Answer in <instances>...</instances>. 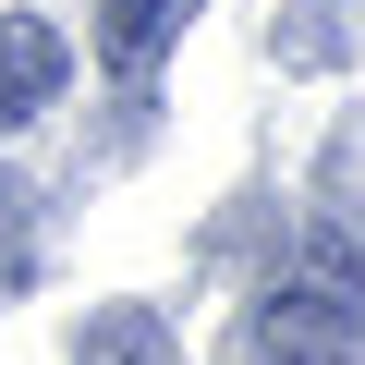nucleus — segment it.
Listing matches in <instances>:
<instances>
[{
  "label": "nucleus",
  "mask_w": 365,
  "mask_h": 365,
  "mask_svg": "<svg viewBox=\"0 0 365 365\" xmlns=\"http://www.w3.org/2000/svg\"><path fill=\"white\" fill-rule=\"evenodd\" d=\"M353 341H365V317L329 304L317 280H280V292L244 317V365H353Z\"/></svg>",
  "instance_id": "f257e3e1"
},
{
  "label": "nucleus",
  "mask_w": 365,
  "mask_h": 365,
  "mask_svg": "<svg viewBox=\"0 0 365 365\" xmlns=\"http://www.w3.org/2000/svg\"><path fill=\"white\" fill-rule=\"evenodd\" d=\"M61 73H73L61 25H37V13H0V134H13V122H37V110L61 98Z\"/></svg>",
  "instance_id": "f03ea898"
},
{
  "label": "nucleus",
  "mask_w": 365,
  "mask_h": 365,
  "mask_svg": "<svg viewBox=\"0 0 365 365\" xmlns=\"http://www.w3.org/2000/svg\"><path fill=\"white\" fill-rule=\"evenodd\" d=\"M195 13H207V0H98L86 37H98L110 73H158V61L182 49V25H195Z\"/></svg>",
  "instance_id": "7ed1b4c3"
},
{
  "label": "nucleus",
  "mask_w": 365,
  "mask_h": 365,
  "mask_svg": "<svg viewBox=\"0 0 365 365\" xmlns=\"http://www.w3.org/2000/svg\"><path fill=\"white\" fill-rule=\"evenodd\" d=\"M292 280H317L329 304H353V317H365V220H353V207H317V220H304V268H292Z\"/></svg>",
  "instance_id": "20e7f679"
},
{
  "label": "nucleus",
  "mask_w": 365,
  "mask_h": 365,
  "mask_svg": "<svg viewBox=\"0 0 365 365\" xmlns=\"http://www.w3.org/2000/svg\"><path fill=\"white\" fill-rule=\"evenodd\" d=\"M73 365H182V353H170L158 304H98V317H86V341H73Z\"/></svg>",
  "instance_id": "39448f33"
},
{
  "label": "nucleus",
  "mask_w": 365,
  "mask_h": 365,
  "mask_svg": "<svg viewBox=\"0 0 365 365\" xmlns=\"http://www.w3.org/2000/svg\"><path fill=\"white\" fill-rule=\"evenodd\" d=\"M25 280H37V182L0 170V304H13Z\"/></svg>",
  "instance_id": "423d86ee"
}]
</instances>
